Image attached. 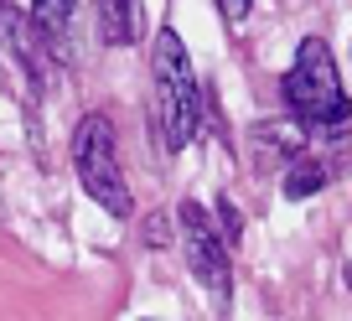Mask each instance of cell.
<instances>
[{
	"mask_svg": "<svg viewBox=\"0 0 352 321\" xmlns=\"http://www.w3.org/2000/svg\"><path fill=\"white\" fill-rule=\"evenodd\" d=\"M151 120H155V135H161V151L176 155L187 151L192 135L202 124V89H197V73H192V57H187V42L176 36V26L166 21L155 32V47H151Z\"/></svg>",
	"mask_w": 352,
	"mask_h": 321,
	"instance_id": "cell-1",
	"label": "cell"
},
{
	"mask_svg": "<svg viewBox=\"0 0 352 321\" xmlns=\"http://www.w3.org/2000/svg\"><path fill=\"white\" fill-rule=\"evenodd\" d=\"M280 93H285V109L300 130H347V120H352V99L342 89V67L321 36L300 42Z\"/></svg>",
	"mask_w": 352,
	"mask_h": 321,
	"instance_id": "cell-2",
	"label": "cell"
},
{
	"mask_svg": "<svg viewBox=\"0 0 352 321\" xmlns=\"http://www.w3.org/2000/svg\"><path fill=\"white\" fill-rule=\"evenodd\" d=\"M73 171L78 187L99 202L109 218H130V187L120 177V161H114V124L104 114H83L73 130Z\"/></svg>",
	"mask_w": 352,
	"mask_h": 321,
	"instance_id": "cell-3",
	"label": "cell"
},
{
	"mask_svg": "<svg viewBox=\"0 0 352 321\" xmlns=\"http://www.w3.org/2000/svg\"><path fill=\"white\" fill-rule=\"evenodd\" d=\"M176 223H182V249H187L192 275L218 300H228L233 296V265H228V244H223L218 223L208 218L202 202H182V208H176Z\"/></svg>",
	"mask_w": 352,
	"mask_h": 321,
	"instance_id": "cell-4",
	"label": "cell"
},
{
	"mask_svg": "<svg viewBox=\"0 0 352 321\" xmlns=\"http://www.w3.org/2000/svg\"><path fill=\"white\" fill-rule=\"evenodd\" d=\"M0 42L11 47V57L21 63V73L32 78V89H42L47 73H52V57H47L42 36H36V26H32V16H21L16 5H6V0H0Z\"/></svg>",
	"mask_w": 352,
	"mask_h": 321,
	"instance_id": "cell-5",
	"label": "cell"
},
{
	"mask_svg": "<svg viewBox=\"0 0 352 321\" xmlns=\"http://www.w3.org/2000/svg\"><path fill=\"white\" fill-rule=\"evenodd\" d=\"M32 26L42 36L52 67L73 63V32H78V0H32Z\"/></svg>",
	"mask_w": 352,
	"mask_h": 321,
	"instance_id": "cell-6",
	"label": "cell"
},
{
	"mask_svg": "<svg viewBox=\"0 0 352 321\" xmlns=\"http://www.w3.org/2000/svg\"><path fill=\"white\" fill-rule=\"evenodd\" d=\"M306 151V130L296 120H264L254 130V171H280Z\"/></svg>",
	"mask_w": 352,
	"mask_h": 321,
	"instance_id": "cell-7",
	"label": "cell"
},
{
	"mask_svg": "<svg viewBox=\"0 0 352 321\" xmlns=\"http://www.w3.org/2000/svg\"><path fill=\"white\" fill-rule=\"evenodd\" d=\"M94 21L109 47H130L140 36V0H94Z\"/></svg>",
	"mask_w": 352,
	"mask_h": 321,
	"instance_id": "cell-8",
	"label": "cell"
},
{
	"mask_svg": "<svg viewBox=\"0 0 352 321\" xmlns=\"http://www.w3.org/2000/svg\"><path fill=\"white\" fill-rule=\"evenodd\" d=\"M327 181H331L327 161H321V155H306V151H300L296 161L285 166V177H280V192H285V202H306V197H316Z\"/></svg>",
	"mask_w": 352,
	"mask_h": 321,
	"instance_id": "cell-9",
	"label": "cell"
},
{
	"mask_svg": "<svg viewBox=\"0 0 352 321\" xmlns=\"http://www.w3.org/2000/svg\"><path fill=\"white\" fill-rule=\"evenodd\" d=\"M337 135V130H331ZM321 161H327V171L331 177H352V130H342L337 140L327 145V151H321Z\"/></svg>",
	"mask_w": 352,
	"mask_h": 321,
	"instance_id": "cell-10",
	"label": "cell"
},
{
	"mask_svg": "<svg viewBox=\"0 0 352 321\" xmlns=\"http://www.w3.org/2000/svg\"><path fill=\"white\" fill-rule=\"evenodd\" d=\"M218 233H223V244H228V249L243 239V218H239V208H233L228 197H218Z\"/></svg>",
	"mask_w": 352,
	"mask_h": 321,
	"instance_id": "cell-11",
	"label": "cell"
},
{
	"mask_svg": "<svg viewBox=\"0 0 352 321\" xmlns=\"http://www.w3.org/2000/svg\"><path fill=\"white\" fill-rule=\"evenodd\" d=\"M249 5H254V0H218V11H223V21H233V26H239L243 16H249Z\"/></svg>",
	"mask_w": 352,
	"mask_h": 321,
	"instance_id": "cell-12",
	"label": "cell"
}]
</instances>
